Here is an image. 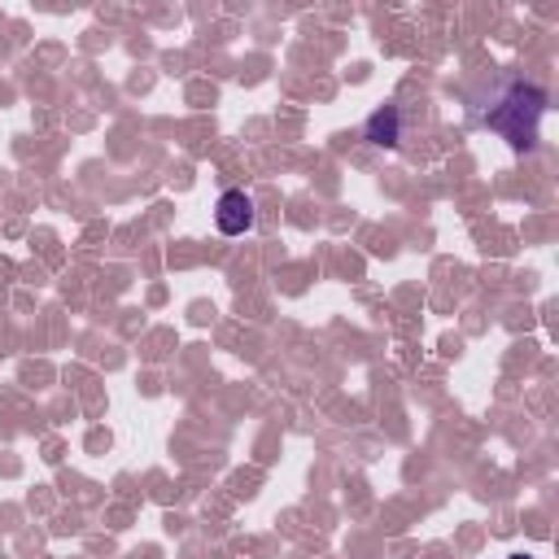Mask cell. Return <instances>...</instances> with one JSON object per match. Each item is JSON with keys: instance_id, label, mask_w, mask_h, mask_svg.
<instances>
[{"instance_id": "cell-1", "label": "cell", "mask_w": 559, "mask_h": 559, "mask_svg": "<svg viewBox=\"0 0 559 559\" xmlns=\"http://www.w3.org/2000/svg\"><path fill=\"white\" fill-rule=\"evenodd\" d=\"M542 109H546L542 87H533V83H520V79H515V83H507V87L489 100V109L480 114V122H485L489 131H498L511 148H533Z\"/></svg>"}, {"instance_id": "cell-2", "label": "cell", "mask_w": 559, "mask_h": 559, "mask_svg": "<svg viewBox=\"0 0 559 559\" xmlns=\"http://www.w3.org/2000/svg\"><path fill=\"white\" fill-rule=\"evenodd\" d=\"M253 218H258L253 197H245L240 188H227V192L218 197V205H214V223H218L223 236H245V231L253 227Z\"/></svg>"}, {"instance_id": "cell-3", "label": "cell", "mask_w": 559, "mask_h": 559, "mask_svg": "<svg viewBox=\"0 0 559 559\" xmlns=\"http://www.w3.org/2000/svg\"><path fill=\"white\" fill-rule=\"evenodd\" d=\"M367 140H371V144H384V148L397 144V109H393V105H384L380 114H371V122H367Z\"/></svg>"}, {"instance_id": "cell-4", "label": "cell", "mask_w": 559, "mask_h": 559, "mask_svg": "<svg viewBox=\"0 0 559 559\" xmlns=\"http://www.w3.org/2000/svg\"><path fill=\"white\" fill-rule=\"evenodd\" d=\"M511 559H533V555H511Z\"/></svg>"}]
</instances>
